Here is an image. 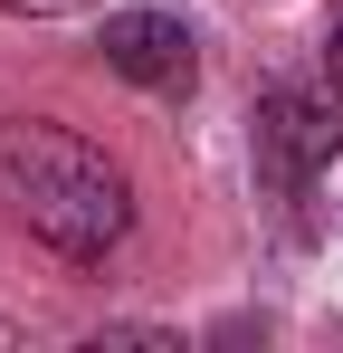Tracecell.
Listing matches in <instances>:
<instances>
[{"label":"cell","mask_w":343,"mask_h":353,"mask_svg":"<svg viewBox=\"0 0 343 353\" xmlns=\"http://www.w3.org/2000/svg\"><path fill=\"white\" fill-rule=\"evenodd\" d=\"M324 77L343 86V10H334V29H324Z\"/></svg>","instance_id":"5"},{"label":"cell","mask_w":343,"mask_h":353,"mask_svg":"<svg viewBox=\"0 0 343 353\" xmlns=\"http://www.w3.org/2000/svg\"><path fill=\"white\" fill-rule=\"evenodd\" d=\"M96 58L124 77V86H153V96H181L191 86V29L172 10H114L96 29Z\"/></svg>","instance_id":"3"},{"label":"cell","mask_w":343,"mask_h":353,"mask_svg":"<svg viewBox=\"0 0 343 353\" xmlns=\"http://www.w3.org/2000/svg\"><path fill=\"white\" fill-rule=\"evenodd\" d=\"M248 124H258V172L277 181V191H305V181L343 153V86H334V77H324V86L286 77V86L258 96Z\"/></svg>","instance_id":"2"},{"label":"cell","mask_w":343,"mask_h":353,"mask_svg":"<svg viewBox=\"0 0 343 353\" xmlns=\"http://www.w3.org/2000/svg\"><path fill=\"white\" fill-rule=\"evenodd\" d=\"M0 10H19V19H67V10H96V0H0Z\"/></svg>","instance_id":"4"},{"label":"cell","mask_w":343,"mask_h":353,"mask_svg":"<svg viewBox=\"0 0 343 353\" xmlns=\"http://www.w3.org/2000/svg\"><path fill=\"white\" fill-rule=\"evenodd\" d=\"M0 210L29 239H48L57 258H105L134 230V181L86 134L19 115V124H0Z\"/></svg>","instance_id":"1"}]
</instances>
